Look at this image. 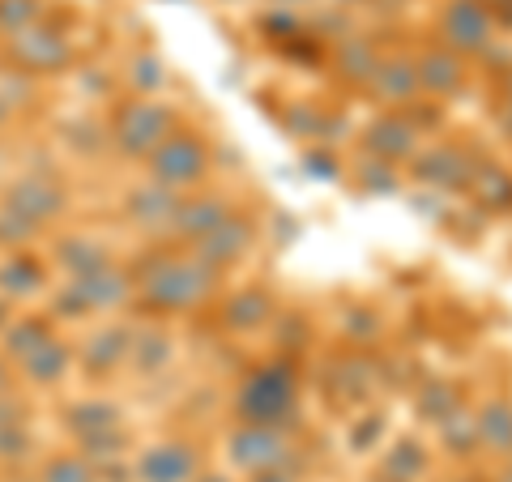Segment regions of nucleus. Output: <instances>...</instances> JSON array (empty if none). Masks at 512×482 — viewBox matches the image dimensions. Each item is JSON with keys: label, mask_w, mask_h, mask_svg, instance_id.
<instances>
[{"label": "nucleus", "mask_w": 512, "mask_h": 482, "mask_svg": "<svg viewBox=\"0 0 512 482\" xmlns=\"http://www.w3.org/2000/svg\"><path fill=\"white\" fill-rule=\"evenodd\" d=\"M35 13V0H0V22H26Z\"/></svg>", "instance_id": "obj_1"}]
</instances>
